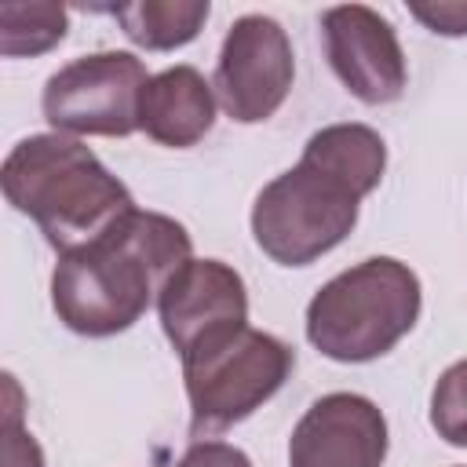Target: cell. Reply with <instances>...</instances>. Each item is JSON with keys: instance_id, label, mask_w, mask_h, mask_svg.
I'll list each match as a JSON object with an SVG mask.
<instances>
[{"instance_id": "9", "label": "cell", "mask_w": 467, "mask_h": 467, "mask_svg": "<svg viewBox=\"0 0 467 467\" xmlns=\"http://www.w3.org/2000/svg\"><path fill=\"white\" fill-rule=\"evenodd\" d=\"M325 55L339 84L365 106L398 102L409 84L394 26L368 4H339L321 15Z\"/></svg>"}, {"instance_id": "1", "label": "cell", "mask_w": 467, "mask_h": 467, "mask_svg": "<svg viewBox=\"0 0 467 467\" xmlns=\"http://www.w3.org/2000/svg\"><path fill=\"white\" fill-rule=\"evenodd\" d=\"M186 259H193L186 226L171 215L135 208L95 244L58 255L51 306L77 336H117L150 310L164 281Z\"/></svg>"}, {"instance_id": "10", "label": "cell", "mask_w": 467, "mask_h": 467, "mask_svg": "<svg viewBox=\"0 0 467 467\" xmlns=\"http://www.w3.org/2000/svg\"><path fill=\"white\" fill-rule=\"evenodd\" d=\"M387 416L383 409L350 390L317 398L288 438V467H383Z\"/></svg>"}, {"instance_id": "15", "label": "cell", "mask_w": 467, "mask_h": 467, "mask_svg": "<svg viewBox=\"0 0 467 467\" xmlns=\"http://www.w3.org/2000/svg\"><path fill=\"white\" fill-rule=\"evenodd\" d=\"M4 467H44V452L18 416V387H15V401L7 405V420H4Z\"/></svg>"}, {"instance_id": "5", "label": "cell", "mask_w": 467, "mask_h": 467, "mask_svg": "<svg viewBox=\"0 0 467 467\" xmlns=\"http://www.w3.org/2000/svg\"><path fill=\"white\" fill-rule=\"evenodd\" d=\"M292 368L296 350L252 325L186 354L182 383L190 398V434L204 441L248 420L285 387Z\"/></svg>"}, {"instance_id": "11", "label": "cell", "mask_w": 467, "mask_h": 467, "mask_svg": "<svg viewBox=\"0 0 467 467\" xmlns=\"http://www.w3.org/2000/svg\"><path fill=\"white\" fill-rule=\"evenodd\" d=\"M215 124V91L193 66H168L150 77L139 102V131L153 142L186 150Z\"/></svg>"}, {"instance_id": "12", "label": "cell", "mask_w": 467, "mask_h": 467, "mask_svg": "<svg viewBox=\"0 0 467 467\" xmlns=\"http://www.w3.org/2000/svg\"><path fill=\"white\" fill-rule=\"evenodd\" d=\"M120 33L146 51H171L190 44L208 22V0H131L109 7Z\"/></svg>"}, {"instance_id": "4", "label": "cell", "mask_w": 467, "mask_h": 467, "mask_svg": "<svg viewBox=\"0 0 467 467\" xmlns=\"http://www.w3.org/2000/svg\"><path fill=\"white\" fill-rule=\"evenodd\" d=\"M365 193L332 171L325 161L303 153L299 164L274 175L252 204V237L281 266H310L358 226Z\"/></svg>"}, {"instance_id": "2", "label": "cell", "mask_w": 467, "mask_h": 467, "mask_svg": "<svg viewBox=\"0 0 467 467\" xmlns=\"http://www.w3.org/2000/svg\"><path fill=\"white\" fill-rule=\"evenodd\" d=\"M4 197L29 215L58 252H80L135 212L131 190L73 135L44 131L11 146L4 157Z\"/></svg>"}, {"instance_id": "6", "label": "cell", "mask_w": 467, "mask_h": 467, "mask_svg": "<svg viewBox=\"0 0 467 467\" xmlns=\"http://www.w3.org/2000/svg\"><path fill=\"white\" fill-rule=\"evenodd\" d=\"M150 84L146 62L131 51H95L66 62L44 84V120L62 135H109L139 131V102Z\"/></svg>"}, {"instance_id": "3", "label": "cell", "mask_w": 467, "mask_h": 467, "mask_svg": "<svg viewBox=\"0 0 467 467\" xmlns=\"http://www.w3.org/2000/svg\"><path fill=\"white\" fill-rule=\"evenodd\" d=\"M423 288L409 263L372 255L325 281L306 303V339L317 354L361 365L405 339L420 317Z\"/></svg>"}, {"instance_id": "14", "label": "cell", "mask_w": 467, "mask_h": 467, "mask_svg": "<svg viewBox=\"0 0 467 467\" xmlns=\"http://www.w3.org/2000/svg\"><path fill=\"white\" fill-rule=\"evenodd\" d=\"M431 427L441 441L467 449V358L452 361L431 390Z\"/></svg>"}, {"instance_id": "8", "label": "cell", "mask_w": 467, "mask_h": 467, "mask_svg": "<svg viewBox=\"0 0 467 467\" xmlns=\"http://www.w3.org/2000/svg\"><path fill=\"white\" fill-rule=\"evenodd\" d=\"M157 317L179 358L248 325L244 277L223 259H186L157 296Z\"/></svg>"}, {"instance_id": "7", "label": "cell", "mask_w": 467, "mask_h": 467, "mask_svg": "<svg viewBox=\"0 0 467 467\" xmlns=\"http://www.w3.org/2000/svg\"><path fill=\"white\" fill-rule=\"evenodd\" d=\"M296 80L292 40L270 15H241L219 47L215 58V102L237 124L270 120Z\"/></svg>"}, {"instance_id": "17", "label": "cell", "mask_w": 467, "mask_h": 467, "mask_svg": "<svg viewBox=\"0 0 467 467\" xmlns=\"http://www.w3.org/2000/svg\"><path fill=\"white\" fill-rule=\"evenodd\" d=\"M175 467H252L248 452H241L237 445L230 441H215V438H204V441H193Z\"/></svg>"}, {"instance_id": "13", "label": "cell", "mask_w": 467, "mask_h": 467, "mask_svg": "<svg viewBox=\"0 0 467 467\" xmlns=\"http://www.w3.org/2000/svg\"><path fill=\"white\" fill-rule=\"evenodd\" d=\"M69 29V11L51 0L0 4V51L7 58H33L62 44Z\"/></svg>"}, {"instance_id": "16", "label": "cell", "mask_w": 467, "mask_h": 467, "mask_svg": "<svg viewBox=\"0 0 467 467\" xmlns=\"http://www.w3.org/2000/svg\"><path fill=\"white\" fill-rule=\"evenodd\" d=\"M409 15L441 36H467V0H412Z\"/></svg>"}]
</instances>
